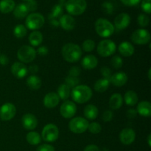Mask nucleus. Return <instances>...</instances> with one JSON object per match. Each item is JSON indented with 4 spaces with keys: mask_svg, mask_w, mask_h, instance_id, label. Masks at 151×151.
Masks as SVG:
<instances>
[{
    "mask_svg": "<svg viewBox=\"0 0 151 151\" xmlns=\"http://www.w3.org/2000/svg\"><path fill=\"white\" fill-rule=\"evenodd\" d=\"M23 1H28V0H23Z\"/></svg>",
    "mask_w": 151,
    "mask_h": 151,
    "instance_id": "nucleus-57",
    "label": "nucleus"
},
{
    "mask_svg": "<svg viewBox=\"0 0 151 151\" xmlns=\"http://www.w3.org/2000/svg\"><path fill=\"white\" fill-rule=\"evenodd\" d=\"M27 33V29L23 24L16 25L13 29V34L18 38H24V36H26Z\"/></svg>",
    "mask_w": 151,
    "mask_h": 151,
    "instance_id": "nucleus-34",
    "label": "nucleus"
},
{
    "mask_svg": "<svg viewBox=\"0 0 151 151\" xmlns=\"http://www.w3.org/2000/svg\"><path fill=\"white\" fill-rule=\"evenodd\" d=\"M131 40L134 44L139 45L147 44V43H150V34L147 29H138L132 33Z\"/></svg>",
    "mask_w": 151,
    "mask_h": 151,
    "instance_id": "nucleus-10",
    "label": "nucleus"
},
{
    "mask_svg": "<svg viewBox=\"0 0 151 151\" xmlns=\"http://www.w3.org/2000/svg\"><path fill=\"white\" fill-rule=\"evenodd\" d=\"M147 143H148L149 147L151 146V134H149L148 137H147Z\"/></svg>",
    "mask_w": 151,
    "mask_h": 151,
    "instance_id": "nucleus-54",
    "label": "nucleus"
},
{
    "mask_svg": "<svg viewBox=\"0 0 151 151\" xmlns=\"http://www.w3.org/2000/svg\"><path fill=\"white\" fill-rule=\"evenodd\" d=\"M138 100L139 98L137 93L131 90L127 91L124 96V100H125V104L128 106H134L135 105H137L138 103Z\"/></svg>",
    "mask_w": 151,
    "mask_h": 151,
    "instance_id": "nucleus-26",
    "label": "nucleus"
},
{
    "mask_svg": "<svg viewBox=\"0 0 151 151\" xmlns=\"http://www.w3.org/2000/svg\"><path fill=\"white\" fill-rule=\"evenodd\" d=\"M50 24L54 27H58L60 25L59 24V21L57 20V19H50Z\"/></svg>",
    "mask_w": 151,
    "mask_h": 151,
    "instance_id": "nucleus-53",
    "label": "nucleus"
},
{
    "mask_svg": "<svg viewBox=\"0 0 151 151\" xmlns=\"http://www.w3.org/2000/svg\"><path fill=\"white\" fill-rule=\"evenodd\" d=\"M63 7L62 4H55L54 7H52L50 13V16H49V19H57V18L60 17L63 15Z\"/></svg>",
    "mask_w": 151,
    "mask_h": 151,
    "instance_id": "nucleus-33",
    "label": "nucleus"
},
{
    "mask_svg": "<svg viewBox=\"0 0 151 151\" xmlns=\"http://www.w3.org/2000/svg\"><path fill=\"white\" fill-rule=\"evenodd\" d=\"M102 9H103L104 13H106L108 15H110L113 13L114 7L113 4L111 1H106L102 4Z\"/></svg>",
    "mask_w": 151,
    "mask_h": 151,
    "instance_id": "nucleus-40",
    "label": "nucleus"
},
{
    "mask_svg": "<svg viewBox=\"0 0 151 151\" xmlns=\"http://www.w3.org/2000/svg\"><path fill=\"white\" fill-rule=\"evenodd\" d=\"M80 80L78 78L72 76H68L67 78L65 79V84L69 87L70 88H75V86L78 85L79 83Z\"/></svg>",
    "mask_w": 151,
    "mask_h": 151,
    "instance_id": "nucleus-37",
    "label": "nucleus"
},
{
    "mask_svg": "<svg viewBox=\"0 0 151 151\" xmlns=\"http://www.w3.org/2000/svg\"><path fill=\"white\" fill-rule=\"evenodd\" d=\"M36 50L32 47L27 45L22 46L17 52V57L22 63H31L36 57Z\"/></svg>",
    "mask_w": 151,
    "mask_h": 151,
    "instance_id": "nucleus-5",
    "label": "nucleus"
},
{
    "mask_svg": "<svg viewBox=\"0 0 151 151\" xmlns=\"http://www.w3.org/2000/svg\"><path fill=\"white\" fill-rule=\"evenodd\" d=\"M49 52V50L47 47L45 46H41V47H38V50H37L36 53H38V55L41 56H44V55H47Z\"/></svg>",
    "mask_w": 151,
    "mask_h": 151,
    "instance_id": "nucleus-47",
    "label": "nucleus"
},
{
    "mask_svg": "<svg viewBox=\"0 0 151 151\" xmlns=\"http://www.w3.org/2000/svg\"><path fill=\"white\" fill-rule=\"evenodd\" d=\"M84 116L88 119L94 120L98 116V109L94 105H88L84 109Z\"/></svg>",
    "mask_w": 151,
    "mask_h": 151,
    "instance_id": "nucleus-24",
    "label": "nucleus"
},
{
    "mask_svg": "<svg viewBox=\"0 0 151 151\" xmlns=\"http://www.w3.org/2000/svg\"><path fill=\"white\" fill-rule=\"evenodd\" d=\"M22 123L24 128L28 131H32L38 125V119L32 114H26L22 116Z\"/></svg>",
    "mask_w": 151,
    "mask_h": 151,
    "instance_id": "nucleus-14",
    "label": "nucleus"
},
{
    "mask_svg": "<svg viewBox=\"0 0 151 151\" xmlns=\"http://www.w3.org/2000/svg\"><path fill=\"white\" fill-rule=\"evenodd\" d=\"M123 98L119 93H115L111 96L109 99V106L113 110H117L120 109L122 106Z\"/></svg>",
    "mask_w": 151,
    "mask_h": 151,
    "instance_id": "nucleus-23",
    "label": "nucleus"
},
{
    "mask_svg": "<svg viewBox=\"0 0 151 151\" xmlns=\"http://www.w3.org/2000/svg\"><path fill=\"white\" fill-rule=\"evenodd\" d=\"M72 100L77 103L83 104L88 102L92 97L91 88L86 85H78L71 91Z\"/></svg>",
    "mask_w": 151,
    "mask_h": 151,
    "instance_id": "nucleus-2",
    "label": "nucleus"
},
{
    "mask_svg": "<svg viewBox=\"0 0 151 151\" xmlns=\"http://www.w3.org/2000/svg\"><path fill=\"white\" fill-rule=\"evenodd\" d=\"M137 114L145 117H150L151 116V104L148 101H142L137 106Z\"/></svg>",
    "mask_w": 151,
    "mask_h": 151,
    "instance_id": "nucleus-22",
    "label": "nucleus"
},
{
    "mask_svg": "<svg viewBox=\"0 0 151 151\" xmlns=\"http://www.w3.org/2000/svg\"><path fill=\"white\" fill-rule=\"evenodd\" d=\"M26 139L31 145H37L41 142V137L38 132L30 131L26 136Z\"/></svg>",
    "mask_w": 151,
    "mask_h": 151,
    "instance_id": "nucleus-31",
    "label": "nucleus"
},
{
    "mask_svg": "<svg viewBox=\"0 0 151 151\" xmlns=\"http://www.w3.org/2000/svg\"><path fill=\"white\" fill-rule=\"evenodd\" d=\"M119 53L124 57H130L134 53V47L128 41H123L121 43L118 47Z\"/></svg>",
    "mask_w": 151,
    "mask_h": 151,
    "instance_id": "nucleus-21",
    "label": "nucleus"
},
{
    "mask_svg": "<svg viewBox=\"0 0 151 151\" xmlns=\"http://www.w3.org/2000/svg\"><path fill=\"white\" fill-rule=\"evenodd\" d=\"M24 4L29 12L35 11V10H37V7H38V4H37L35 0H28Z\"/></svg>",
    "mask_w": 151,
    "mask_h": 151,
    "instance_id": "nucleus-41",
    "label": "nucleus"
},
{
    "mask_svg": "<svg viewBox=\"0 0 151 151\" xmlns=\"http://www.w3.org/2000/svg\"><path fill=\"white\" fill-rule=\"evenodd\" d=\"M81 64H82L83 69L91 70V69L97 67V64H98V60L93 55H88L83 58Z\"/></svg>",
    "mask_w": 151,
    "mask_h": 151,
    "instance_id": "nucleus-20",
    "label": "nucleus"
},
{
    "mask_svg": "<svg viewBox=\"0 0 151 151\" xmlns=\"http://www.w3.org/2000/svg\"><path fill=\"white\" fill-rule=\"evenodd\" d=\"M57 94L58 95L60 100H66L69 98V97L71 94L70 88L66 84H61L58 88V93Z\"/></svg>",
    "mask_w": 151,
    "mask_h": 151,
    "instance_id": "nucleus-32",
    "label": "nucleus"
},
{
    "mask_svg": "<svg viewBox=\"0 0 151 151\" xmlns=\"http://www.w3.org/2000/svg\"><path fill=\"white\" fill-rule=\"evenodd\" d=\"M113 117L114 114L113 112L110 110H106L103 114V120L106 122H110V121L113 119Z\"/></svg>",
    "mask_w": 151,
    "mask_h": 151,
    "instance_id": "nucleus-44",
    "label": "nucleus"
},
{
    "mask_svg": "<svg viewBox=\"0 0 151 151\" xmlns=\"http://www.w3.org/2000/svg\"><path fill=\"white\" fill-rule=\"evenodd\" d=\"M16 7L13 0H1L0 1V11L2 13H9L13 11Z\"/></svg>",
    "mask_w": 151,
    "mask_h": 151,
    "instance_id": "nucleus-28",
    "label": "nucleus"
},
{
    "mask_svg": "<svg viewBox=\"0 0 151 151\" xmlns=\"http://www.w3.org/2000/svg\"><path fill=\"white\" fill-rule=\"evenodd\" d=\"M11 72L16 78L21 79L27 75L28 69L22 62H15L11 66Z\"/></svg>",
    "mask_w": 151,
    "mask_h": 151,
    "instance_id": "nucleus-16",
    "label": "nucleus"
},
{
    "mask_svg": "<svg viewBox=\"0 0 151 151\" xmlns=\"http://www.w3.org/2000/svg\"><path fill=\"white\" fill-rule=\"evenodd\" d=\"M116 45L113 41L109 39L103 40L97 45V53L102 57H109L114 54Z\"/></svg>",
    "mask_w": 151,
    "mask_h": 151,
    "instance_id": "nucleus-7",
    "label": "nucleus"
},
{
    "mask_svg": "<svg viewBox=\"0 0 151 151\" xmlns=\"http://www.w3.org/2000/svg\"><path fill=\"white\" fill-rule=\"evenodd\" d=\"M95 47V43L91 39H86L83 41L82 44V48L86 52H91Z\"/></svg>",
    "mask_w": 151,
    "mask_h": 151,
    "instance_id": "nucleus-35",
    "label": "nucleus"
},
{
    "mask_svg": "<svg viewBox=\"0 0 151 151\" xmlns=\"http://www.w3.org/2000/svg\"><path fill=\"white\" fill-rule=\"evenodd\" d=\"M100 72H101V75L103 77V78L110 80L112 73L111 70L109 67H107V66H103V67H102L101 69H100Z\"/></svg>",
    "mask_w": 151,
    "mask_h": 151,
    "instance_id": "nucleus-43",
    "label": "nucleus"
},
{
    "mask_svg": "<svg viewBox=\"0 0 151 151\" xmlns=\"http://www.w3.org/2000/svg\"><path fill=\"white\" fill-rule=\"evenodd\" d=\"M29 41L32 47H38L43 41L42 33L40 31L34 30L29 35Z\"/></svg>",
    "mask_w": 151,
    "mask_h": 151,
    "instance_id": "nucleus-29",
    "label": "nucleus"
},
{
    "mask_svg": "<svg viewBox=\"0 0 151 151\" xmlns=\"http://www.w3.org/2000/svg\"><path fill=\"white\" fill-rule=\"evenodd\" d=\"M126 115H127V117L129 118V119H134V118H135L137 115V110L134 109H128V110L127 111Z\"/></svg>",
    "mask_w": 151,
    "mask_h": 151,
    "instance_id": "nucleus-49",
    "label": "nucleus"
},
{
    "mask_svg": "<svg viewBox=\"0 0 151 151\" xmlns=\"http://www.w3.org/2000/svg\"><path fill=\"white\" fill-rule=\"evenodd\" d=\"M88 130L89 131L90 133L93 134H97L99 133H100L102 130V127L100 125V124H99L98 122H93L91 123L88 124Z\"/></svg>",
    "mask_w": 151,
    "mask_h": 151,
    "instance_id": "nucleus-39",
    "label": "nucleus"
},
{
    "mask_svg": "<svg viewBox=\"0 0 151 151\" xmlns=\"http://www.w3.org/2000/svg\"><path fill=\"white\" fill-rule=\"evenodd\" d=\"M66 1V0H60V2H63V1Z\"/></svg>",
    "mask_w": 151,
    "mask_h": 151,
    "instance_id": "nucleus-56",
    "label": "nucleus"
},
{
    "mask_svg": "<svg viewBox=\"0 0 151 151\" xmlns=\"http://www.w3.org/2000/svg\"><path fill=\"white\" fill-rule=\"evenodd\" d=\"M16 114V108L13 103H4L0 108V119L1 120H10L14 117Z\"/></svg>",
    "mask_w": 151,
    "mask_h": 151,
    "instance_id": "nucleus-12",
    "label": "nucleus"
},
{
    "mask_svg": "<svg viewBox=\"0 0 151 151\" xmlns=\"http://www.w3.org/2000/svg\"><path fill=\"white\" fill-rule=\"evenodd\" d=\"M88 124L89 122L86 119L78 116L71 119L69 123V128L72 132L75 134H83L86 132V130H88Z\"/></svg>",
    "mask_w": 151,
    "mask_h": 151,
    "instance_id": "nucleus-8",
    "label": "nucleus"
},
{
    "mask_svg": "<svg viewBox=\"0 0 151 151\" xmlns=\"http://www.w3.org/2000/svg\"><path fill=\"white\" fill-rule=\"evenodd\" d=\"M94 27L97 33L103 38H109L111 36L115 30L113 24L107 19L103 18L98 19L96 21Z\"/></svg>",
    "mask_w": 151,
    "mask_h": 151,
    "instance_id": "nucleus-3",
    "label": "nucleus"
},
{
    "mask_svg": "<svg viewBox=\"0 0 151 151\" xmlns=\"http://www.w3.org/2000/svg\"><path fill=\"white\" fill-rule=\"evenodd\" d=\"M13 11L15 17L19 19H22L24 18H25L27 16L28 13H29L24 3L18 4L17 6L15 7L14 10Z\"/></svg>",
    "mask_w": 151,
    "mask_h": 151,
    "instance_id": "nucleus-25",
    "label": "nucleus"
},
{
    "mask_svg": "<svg viewBox=\"0 0 151 151\" xmlns=\"http://www.w3.org/2000/svg\"><path fill=\"white\" fill-rule=\"evenodd\" d=\"M28 70L30 73L32 74H35L36 72H38V67L37 65H31L29 68H28Z\"/></svg>",
    "mask_w": 151,
    "mask_h": 151,
    "instance_id": "nucleus-52",
    "label": "nucleus"
},
{
    "mask_svg": "<svg viewBox=\"0 0 151 151\" xmlns=\"http://www.w3.org/2000/svg\"><path fill=\"white\" fill-rule=\"evenodd\" d=\"M77 111V106L72 101L65 100L60 108V113L65 119H70L73 117Z\"/></svg>",
    "mask_w": 151,
    "mask_h": 151,
    "instance_id": "nucleus-11",
    "label": "nucleus"
},
{
    "mask_svg": "<svg viewBox=\"0 0 151 151\" xmlns=\"http://www.w3.org/2000/svg\"><path fill=\"white\" fill-rule=\"evenodd\" d=\"M150 72H151V69H149V71H148V78H149V80L151 79V78H150Z\"/></svg>",
    "mask_w": 151,
    "mask_h": 151,
    "instance_id": "nucleus-55",
    "label": "nucleus"
},
{
    "mask_svg": "<svg viewBox=\"0 0 151 151\" xmlns=\"http://www.w3.org/2000/svg\"><path fill=\"white\" fill-rule=\"evenodd\" d=\"M62 56L65 60L69 63L78 61L82 56V50L78 44L69 43L62 48Z\"/></svg>",
    "mask_w": 151,
    "mask_h": 151,
    "instance_id": "nucleus-1",
    "label": "nucleus"
},
{
    "mask_svg": "<svg viewBox=\"0 0 151 151\" xmlns=\"http://www.w3.org/2000/svg\"><path fill=\"white\" fill-rule=\"evenodd\" d=\"M136 133L131 128H124L119 134V140L124 145H131L135 141Z\"/></svg>",
    "mask_w": 151,
    "mask_h": 151,
    "instance_id": "nucleus-13",
    "label": "nucleus"
},
{
    "mask_svg": "<svg viewBox=\"0 0 151 151\" xmlns=\"http://www.w3.org/2000/svg\"><path fill=\"white\" fill-rule=\"evenodd\" d=\"M9 59L5 55H0V64L1 66H6L8 63Z\"/></svg>",
    "mask_w": 151,
    "mask_h": 151,
    "instance_id": "nucleus-50",
    "label": "nucleus"
},
{
    "mask_svg": "<svg viewBox=\"0 0 151 151\" xmlns=\"http://www.w3.org/2000/svg\"><path fill=\"white\" fill-rule=\"evenodd\" d=\"M44 105L48 109H53L59 104L60 98L57 93L50 92L45 95L44 98Z\"/></svg>",
    "mask_w": 151,
    "mask_h": 151,
    "instance_id": "nucleus-19",
    "label": "nucleus"
},
{
    "mask_svg": "<svg viewBox=\"0 0 151 151\" xmlns=\"http://www.w3.org/2000/svg\"><path fill=\"white\" fill-rule=\"evenodd\" d=\"M66 11L72 16H79L85 12L87 7L86 0H68L65 4Z\"/></svg>",
    "mask_w": 151,
    "mask_h": 151,
    "instance_id": "nucleus-4",
    "label": "nucleus"
},
{
    "mask_svg": "<svg viewBox=\"0 0 151 151\" xmlns=\"http://www.w3.org/2000/svg\"><path fill=\"white\" fill-rule=\"evenodd\" d=\"M151 0H142L141 3V7L144 12L147 14L151 13Z\"/></svg>",
    "mask_w": 151,
    "mask_h": 151,
    "instance_id": "nucleus-42",
    "label": "nucleus"
},
{
    "mask_svg": "<svg viewBox=\"0 0 151 151\" xmlns=\"http://www.w3.org/2000/svg\"><path fill=\"white\" fill-rule=\"evenodd\" d=\"M45 22L44 17L38 13H32L27 16L25 21L26 27L31 30H37L43 27Z\"/></svg>",
    "mask_w": 151,
    "mask_h": 151,
    "instance_id": "nucleus-6",
    "label": "nucleus"
},
{
    "mask_svg": "<svg viewBox=\"0 0 151 151\" xmlns=\"http://www.w3.org/2000/svg\"><path fill=\"white\" fill-rule=\"evenodd\" d=\"M36 151H55V148L53 147V146L50 145L44 144L40 145L37 148Z\"/></svg>",
    "mask_w": 151,
    "mask_h": 151,
    "instance_id": "nucleus-46",
    "label": "nucleus"
},
{
    "mask_svg": "<svg viewBox=\"0 0 151 151\" xmlns=\"http://www.w3.org/2000/svg\"><path fill=\"white\" fill-rule=\"evenodd\" d=\"M131 23V17L128 13H122L118 15L114 19V25L118 29H125Z\"/></svg>",
    "mask_w": 151,
    "mask_h": 151,
    "instance_id": "nucleus-15",
    "label": "nucleus"
},
{
    "mask_svg": "<svg viewBox=\"0 0 151 151\" xmlns=\"http://www.w3.org/2000/svg\"><path fill=\"white\" fill-rule=\"evenodd\" d=\"M128 81V75L123 72H118L111 75L110 78V83L114 86L121 87L125 85Z\"/></svg>",
    "mask_w": 151,
    "mask_h": 151,
    "instance_id": "nucleus-18",
    "label": "nucleus"
},
{
    "mask_svg": "<svg viewBox=\"0 0 151 151\" xmlns=\"http://www.w3.org/2000/svg\"><path fill=\"white\" fill-rule=\"evenodd\" d=\"M109 84H110V80L103 78L96 81L94 86V90L97 92L103 93L108 89Z\"/></svg>",
    "mask_w": 151,
    "mask_h": 151,
    "instance_id": "nucleus-30",
    "label": "nucleus"
},
{
    "mask_svg": "<svg viewBox=\"0 0 151 151\" xmlns=\"http://www.w3.org/2000/svg\"><path fill=\"white\" fill-rule=\"evenodd\" d=\"M124 4L127 6H135L141 1V0H120Z\"/></svg>",
    "mask_w": 151,
    "mask_h": 151,
    "instance_id": "nucleus-48",
    "label": "nucleus"
},
{
    "mask_svg": "<svg viewBox=\"0 0 151 151\" xmlns=\"http://www.w3.org/2000/svg\"><path fill=\"white\" fill-rule=\"evenodd\" d=\"M59 24L65 30H72L75 28V20L71 15H62L59 19Z\"/></svg>",
    "mask_w": 151,
    "mask_h": 151,
    "instance_id": "nucleus-17",
    "label": "nucleus"
},
{
    "mask_svg": "<svg viewBox=\"0 0 151 151\" xmlns=\"http://www.w3.org/2000/svg\"><path fill=\"white\" fill-rule=\"evenodd\" d=\"M59 130L54 124H47L44 127L41 133V137L47 142H53L58 139Z\"/></svg>",
    "mask_w": 151,
    "mask_h": 151,
    "instance_id": "nucleus-9",
    "label": "nucleus"
},
{
    "mask_svg": "<svg viewBox=\"0 0 151 151\" xmlns=\"http://www.w3.org/2000/svg\"><path fill=\"white\" fill-rule=\"evenodd\" d=\"M83 151H100V149L95 145H89L85 147Z\"/></svg>",
    "mask_w": 151,
    "mask_h": 151,
    "instance_id": "nucleus-51",
    "label": "nucleus"
},
{
    "mask_svg": "<svg viewBox=\"0 0 151 151\" xmlns=\"http://www.w3.org/2000/svg\"><path fill=\"white\" fill-rule=\"evenodd\" d=\"M137 22L139 26L142 27H145L148 26L149 22H150V19L149 16H147L146 14H140L138 16L137 18Z\"/></svg>",
    "mask_w": 151,
    "mask_h": 151,
    "instance_id": "nucleus-38",
    "label": "nucleus"
},
{
    "mask_svg": "<svg viewBox=\"0 0 151 151\" xmlns=\"http://www.w3.org/2000/svg\"><path fill=\"white\" fill-rule=\"evenodd\" d=\"M111 64L114 69H119L123 65V60L122 58L119 55H115L111 60Z\"/></svg>",
    "mask_w": 151,
    "mask_h": 151,
    "instance_id": "nucleus-36",
    "label": "nucleus"
},
{
    "mask_svg": "<svg viewBox=\"0 0 151 151\" xmlns=\"http://www.w3.org/2000/svg\"><path fill=\"white\" fill-rule=\"evenodd\" d=\"M27 85L30 89L38 90L41 86V80L36 75H30L27 79Z\"/></svg>",
    "mask_w": 151,
    "mask_h": 151,
    "instance_id": "nucleus-27",
    "label": "nucleus"
},
{
    "mask_svg": "<svg viewBox=\"0 0 151 151\" xmlns=\"http://www.w3.org/2000/svg\"><path fill=\"white\" fill-rule=\"evenodd\" d=\"M81 69L79 67H78V66H72L70 69V70H69V76L78 78L80 75V74H81Z\"/></svg>",
    "mask_w": 151,
    "mask_h": 151,
    "instance_id": "nucleus-45",
    "label": "nucleus"
}]
</instances>
